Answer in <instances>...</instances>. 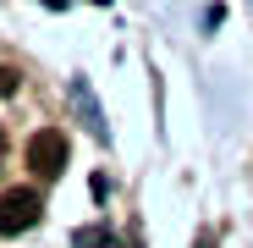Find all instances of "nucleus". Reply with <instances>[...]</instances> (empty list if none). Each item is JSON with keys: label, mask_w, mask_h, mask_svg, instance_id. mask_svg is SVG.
Listing matches in <instances>:
<instances>
[{"label": "nucleus", "mask_w": 253, "mask_h": 248, "mask_svg": "<svg viewBox=\"0 0 253 248\" xmlns=\"http://www.w3.org/2000/svg\"><path fill=\"white\" fill-rule=\"evenodd\" d=\"M28 165H33L39 177H61L66 171V133H55V127L33 133L28 138Z\"/></svg>", "instance_id": "obj_2"}, {"label": "nucleus", "mask_w": 253, "mask_h": 248, "mask_svg": "<svg viewBox=\"0 0 253 248\" xmlns=\"http://www.w3.org/2000/svg\"><path fill=\"white\" fill-rule=\"evenodd\" d=\"M39 193L33 188H11V193H0V237H11V232H28L39 221Z\"/></svg>", "instance_id": "obj_1"}, {"label": "nucleus", "mask_w": 253, "mask_h": 248, "mask_svg": "<svg viewBox=\"0 0 253 248\" xmlns=\"http://www.w3.org/2000/svg\"><path fill=\"white\" fill-rule=\"evenodd\" d=\"M11 89H17V72H11V66H0V94H11Z\"/></svg>", "instance_id": "obj_3"}, {"label": "nucleus", "mask_w": 253, "mask_h": 248, "mask_svg": "<svg viewBox=\"0 0 253 248\" xmlns=\"http://www.w3.org/2000/svg\"><path fill=\"white\" fill-rule=\"evenodd\" d=\"M0 144H6V138H0Z\"/></svg>", "instance_id": "obj_4"}]
</instances>
